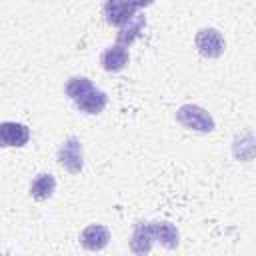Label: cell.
I'll return each instance as SVG.
<instances>
[{
    "instance_id": "1",
    "label": "cell",
    "mask_w": 256,
    "mask_h": 256,
    "mask_svg": "<svg viewBox=\"0 0 256 256\" xmlns=\"http://www.w3.org/2000/svg\"><path fill=\"white\" fill-rule=\"evenodd\" d=\"M176 120L186 130H194V132H202V134L212 132L216 128L212 114L198 104H182L176 110Z\"/></svg>"
},
{
    "instance_id": "2",
    "label": "cell",
    "mask_w": 256,
    "mask_h": 256,
    "mask_svg": "<svg viewBox=\"0 0 256 256\" xmlns=\"http://www.w3.org/2000/svg\"><path fill=\"white\" fill-rule=\"evenodd\" d=\"M58 162L70 174H80L84 168V148L76 136H70L58 148Z\"/></svg>"
},
{
    "instance_id": "3",
    "label": "cell",
    "mask_w": 256,
    "mask_h": 256,
    "mask_svg": "<svg viewBox=\"0 0 256 256\" xmlns=\"http://www.w3.org/2000/svg\"><path fill=\"white\" fill-rule=\"evenodd\" d=\"M194 44L198 48V52L204 56V58H220L226 50V42L222 38V34L216 30V28H200L196 32V38H194Z\"/></svg>"
},
{
    "instance_id": "4",
    "label": "cell",
    "mask_w": 256,
    "mask_h": 256,
    "mask_svg": "<svg viewBox=\"0 0 256 256\" xmlns=\"http://www.w3.org/2000/svg\"><path fill=\"white\" fill-rule=\"evenodd\" d=\"M146 6L144 2H118V0H110L104 4V16H106V22L112 24V26H124L134 14L138 8Z\"/></svg>"
},
{
    "instance_id": "5",
    "label": "cell",
    "mask_w": 256,
    "mask_h": 256,
    "mask_svg": "<svg viewBox=\"0 0 256 256\" xmlns=\"http://www.w3.org/2000/svg\"><path fill=\"white\" fill-rule=\"evenodd\" d=\"M0 140L8 148H22L30 140V128L22 122L6 120L0 124Z\"/></svg>"
},
{
    "instance_id": "6",
    "label": "cell",
    "mask_w": 256,
    "mask_h": 256,
    "mask_svg": "<svg viewBox=\"0 0 256 256\" xmlns=\"http://www.w3.org/2000/svg\"><path fill=\"white\" fill-rule=\"evenodd\" d=\"M154 244V230L152 222H136L132 236H130V250L136 256H148Z\"/></svg>"
},
{
    "instance_id": "7",
    "label": "cell",
    "mask_w": 256,
    "mask_h": 256,
    "mask_svg": "<svg viewBox=\"0 0 256 256\" xmlns=\"http://www.w3.org/2000/svg\"><path fill=\"white\" fill-rule=\"evenodd\" d=\"M108 242H110V230L102 224H90L80 232V244L90 252L104 250Z\"/></svg>"
},
{
    "instance_id": "8",
    "label": "cell",
    "mask_w": 256,
    "mask_h": 256,
    "mask_svg": "<svg viewBox=\"0 0 256 256\" xmlns=\"http://www.w3.org/2000/svg\"><path fill=\"white\" fill-rule=\"evenodd\" d=\"M130 60V54H128V48L122 46V44H114V46H108L102 56H100V64L106 72H120Z\"/></svg>"
},
{
    "instance_id": "9",
    "label": "cell",
    "mask_w": 256,
    "mask_h": 256,
    "mask_svg": "<svg viewBox=\"0 0 256 256\" xmlns=\"http://www.w3.org/2000/svg\"><path fill=\"white\" fill-rule=\"evenodd\" d=\"M152 230H154V240H158L164 248L168 250H174L178 248L180 244V234H178V228L172 224V222H152Z\"/></svg>"
},
{
    "instance_id": "10",
    "label": "cell",
    "mask_w": 256,
    "mask_h": 256,
    "mask_svg": "<svg viewBox=\"0 0 256 256\" xmlns=\"http://www.w3.org/2000/svg\"><path fill=\"white\" fill-rule=\"evenodd\" d=\"M232 154L240 162H250L256 156V136L252 132H242L234 138Z\"/></svg>"
},
{
    "instance_id": "11",
    "label": "cell",
    "mask_w": 256,
    "mask_h": 256,
    "mask_svg": "<svg viewBox=\"0 0 256 256\" xmlns=\"http://www.w3.org/2000/svg\"><path fill=\"white\" fill-rule=\"evenodd\" d=\"M56 192V178L50 172H40L30 182V196L36 200H48Z\"/></svg>"
},
{
    "instance_id": "12",
    "label": "cell",
    "mask_w": 256,
    "mask_h": 256,
    "mask_svg": "<svg viewBox=\"0 0 256 256\" xmlns=\"http://www.w3.org/2000/svg\"><path fill=\"white\" fill-rule=\"evenodd\" d=\"M106 104H108V96H106V92L94 88V90L88 92L82 100L76 102V108H78L80 112H86V114H100V112L106 108Z\"/></svg>"
},
{
    "instance_id": "13",
    "label": "cell",
    "mask_w": 256,
    "mask_h": 256,
    "mask_svg": "<svg viewBox=\"0 0 256 256\" xmlns=\"http://www.w3.org/2000/svg\"><path fill=\"white\" fill-rule=\"evenodd\" d=\"M146 26V18L142 16V14H134L122 28H120V32H118V44H122V46H130L136 38H138V34H140V30Z\"/></svg>"
},
{
    "instance_id": "14",
    "label": "cell",
    "mask_w": 256,
    "mask_h": 256,
    "mask_svg": "<svg viewBox=\"0 0 256 256\" xmlns=\"http://www.w3.org/2000/svg\"><path fill=\"white\" fill-rule=\"evenodd\" d=\"M94 90V84L86 78V76H72L68 82H66V86H64V92H66V96L70 98V100H74V104L78 102V100H82L88 92H92Z\"/></svg>"
}]
</instances>
